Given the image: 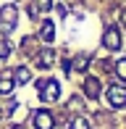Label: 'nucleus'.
Listing matches in <instances>:
<instances>
[{"label":"nucleus","mask_w":126,"mask_h":129,"mask_svg":"<svg viewBox=\"0 0 126 129\" xmlns=\"http://www.w3.org/2000/svg\"><path fill=\"white\" fill-rule=\"evenodd\" d=\"M116 74H118V77L126 82V58H121V61L116 63Z\"/></svg>","instance_id":"9b49d317"},{"label":"nucleus","mask_w":126,"mask_h":129,"mask_svg":"<svg viewBox=\"0 0 126 129\" xmlns=\"http://www.w3.org/2000/svg\"><path fill=\"white\" fill-rule=\"evenodd\" d=\"M102 45H105L108 50H118L121 48V37H118V29H105V34H102Z\"/></svg>","instance_id":"39448f33"},{"label":"nucleus","mask_w":126,"mask_h":129,"mask_svg":"<svg viewBox=\"0 0 126 129\" xmlns=\"http://www.w3.org/2000/svg\"><path fill=\"white\" fill-rule=\"evenodd\" d=\"M123 24H126V13H123Z\"/></svg>","instance_id":"dca6fc26"},{"label":"nucleus","mask_w":126,"mask_h":129,"mask_svg":"<svg viewBox=\"0 0 126 129\" xmlns=\"http://www.w3.org/2000/svg\"><path fill=\"white\" fill-rule=\"evenodd\" d=\"M50 63H53V53H50V50H45L42 55H39V66H45V69H47Z\"/></svg>","instance_id":"f8f14e48"},{"label":"nucleus","mask_w":126,"mask_h":129,"mask_svg":"<svg viewBox=\"0 0 126 129\" xmlns=\"http://www.w3.org/2000/svg\"><path fill=\"white\" fill-rule=\"evenodd\" d=\"M37 3V11H47L50 8V0H34Z\"/></svg>","instance_id":"2eb2a0df"},{"label":"nucleus","mask_w":126,"mask_h":129,"mask_svg":"<svg viewBox=\"0 0 126 129\" xmlns=\"http://www.w3.org/2000/svg\"><path fill=\"white\" fill-rule=\"evenodd\" d=\"M29 79H32L29 69H24V66H19V69H16V82H19V84H26Z\"/></svg>","instance_id":"6e6552de"},{"label":"nucleus","mask_w":126,"mask_h":129,"mask_svg":"<svg viewBox=\"0 0 126 129\" xmlns=\"http://www.w3.org/2000/svg\"><path fill=\"white\" fill-rule=\"evenodd\" d=\"M84 95H87V98H97V95H100V82H97L95 77L84 79Z\"/></svg>","instance_id":"0eeeda50"},{"label":"nucleus","mask_w":126,"mask_h":129,"mask_svg":"<svg viewBox=\"0 0 126 129\" xmlns=\"http://www.w3.org/2000/svg\"><path fill=\"white\" fill-rule=\"evenodd\" d=\"M8 55H11V45L3 40V42H0V58H8Z\"/></svg>","instance_id":"4468645a"},{"label":"nucleus","mask_w":126,"mask_h":129,"mask_svg":"<svg viewBox=\"0 0 126 129\" xmlns=\"http://www.w3.org/2000/svg\"><path fill=\"white\" fill-rule=\"evenodd\" d=\"M13 26H16V8L13 5H5L0 11V32L8 34V32H13Z\"/></svg>","instance_id":"f03ea898"},{"label":"nucleus","mask_w":126,"mask_h":129,"mask_svg":"<svg viewBox=\"0 0 126 129\" xmlns=\"http://www.w3.org/2000/svg\"><path fill=\"white\" fill-rule=\"evenodd\" d=\"M87 63H89V58H87V55H79V58H76V63H74V66H76L79 71H84V66H87Z\"/></svg>","instance_id":"ddd939ff"},{"label":"nucleus","mask_w":126,"mask_h":129,"mask_svg":"<svg viewBox=\"0 0 126 129\" xmlns=\"http://www.w3.org/2000/svg\"><path fill=\"white\" fill-rule=\"evenodd\" d=\"M39 37H42L45 42H50V40H53V24H50V21H45V24H42V29H39Z\"/></svg>","instance_id":"1a4fd4ad"},{"label":"nucleus","mask_w":126,"mask_h":129,"mask_svg":"<svg viewBox=\"0 0 126 129\" xmlns=\"http://www.w3.org/2000/svg\"><path fill=\"white\" fill-rule=\"evenodd\" d=\"M108 100H110V105L113 108H121V105H126V90L123 87H110V90H108Z\"/></svg>","instance_id":"20e7f679"},{"label":"nucleus","mask_w":126,"mask_h":129,"mask_svg":"<svg viewBox=\"0 0 126 129\" xmlns=\"http://www.w3.org/2000/svg\"><path fill=\"white\" fill-rule=\"evenodd\" d=\"M71 129H89V121L84 119V116H76V119L71 121Z\"/></svg>","instance_id":"9d476101"},{"label":"nucleus","mask_w":126,"mask_h":129,"mask_svg":"<svg viewBox=\"0 0 126 129\" xmlns=\"http://www.w3.org/2000/svg\"><path fill=\"white\" fill-rule=\"evenodd\" d=\"M37 87H39V92H42L45 100H58V98H60V87H58V82H55V79H47V82L39 79Z\"/></svg>","instance_id":"f257e3e1"},{"label":"nucleus","mask_w":126,"mask_h":129,"mask_svg":"<svg viewBox=\"0 0 126 129\" xmlns=\"http://www.w3.org/2000/svg\"><path fill=\"white\" fill-rule=\"evenodd\" d=\"M11 92H13V74L3 71L0 74V95H11Z\"/></svg>","instance_id":"423d86ee"},{"label":"nucleus","mask_w":126,"mask_h":129,"mask_svg":"<svg viewBox=\"0 0 126 129\" xmlns=\"http://www.w3.org/2000/svg\"><path fill=\"white\" fill-rule=\"evenodd\" d=\"M34 126L37 129H53L55 126L53 113H50V111H37V113H34Z\"/></svg>","instance_id":"7ed1b4c3"}]
</instances>
